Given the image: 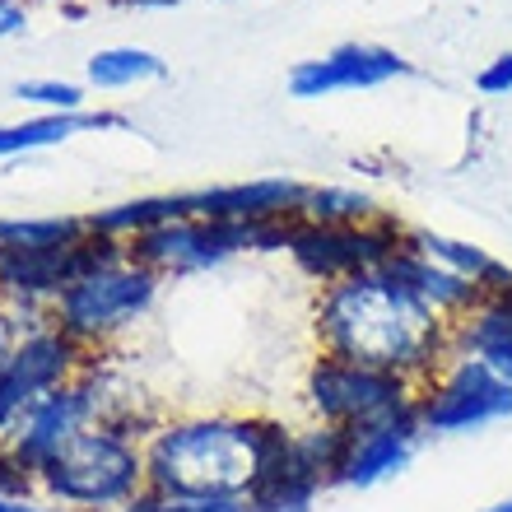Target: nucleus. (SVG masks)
Masks as SVG:
<instances>
[{"instance_id":"f257e3e1","label":"nucleus","mask_w":512,"mask_h":512,"mask_svg":"<svg viewBox=\"0 0 512 512\" xmlns=\"http://www.w3.org/2000/svg\"><path fill=\"white\" fill-rule=\"evenodd\" d=\"M317 340L322 354L401 373L410 382L433 378L452 354V322L419 303L405 284L382 270L326 284L317 298Z\"/></svg>"},{"instance_id":"f03ea898","label":"nucleus","mask_w":512,"mask_h":512,"mask_svg":"<svg viewBox=\"0 0 512 512\" xmlns=\"http://www.w3.org/2000/svg\"><path fill=\"white\" fill-rule=\"evenodd\" d=\"M289 438L275 419L201 415L163 424L145 438L149 489L168 499H252Z\"/></svg>"},{"instance_id":"7ed1b4c3","label":"nucleus","mask_w":512,"mask_h":512,"mask_svg":"<svg viewBox=\"0 0 512 512\" xmlns=\"http://www.w3.org/2000/svg\"><path fill=\"white\" fill-rule=\"evenodd\" d=\"M38 489L47 503H61L70 512H122L149 489L145 447L135 443L126 424L103 419L38 475Z\"/></svg>"},{"instance_id":"20e7f679","label":"nucleus","mask_w":512,"mask_h":512,"mask_svg":"<svg viewBox=\"0 0 512 512\" xmlns=\"http://www.w3.org/2000/svg\"><path fill=\"white\" fill-rule=\"evenodd\" d=\"M308 405L317 424H331L345 433L410 424L419 405V382L373 364H354L340 354H322L308 368Z\"/></svg>"},{"instance_id":"39448f33","label":"nucleus","mask_w":512,"mask_h":512,"mask_svg":"<svg viewBox=\"0 0 512 512\" xmlns=\"http://www.w3.org/2000/svg\"><path fill=\"white\" fill-rule=\"evenodd\" d=\"M159 284H163L159 270H149L145 261H135V256H122V261L84 275L80 284H70L66 294L52 303L47 317H52L56 331H66L80 350H94L103 340L122 336L126 326H135L154 308Z\"/></svg>"},{"instance_id":"423d86ee","label":"nucleus","mask_w":512,"mask_h":512,"mask_svg":"<svg viewBox=\"0 0 512 512\" xmlns=\"http://www.w3.org/2000/svg\"><path fill=\"white\" fill-rule=\"evenodd\" d=\"M289 233H294V219H270V224L173 219V224L135 238L131 256L159 275H196V270L224 266L238 252H280V247H289Z\"/></svg>"},{"instance_id":"0eeeda50","label":"nucleus","mask_w":512,"mask_h":512,"mask_svg":"<svg viewBox=\"0 0 512 512\" xmlns=\"http://www.w3.org/2000/svg\"><path fill=\"white\" fill-rule=\"evenodd\" d=\"M415 419L424 433H475L512 419V387L480 359L447 354L443 368L419 382Z\"/></svg>"},{"instance_id":"6e6552de","label":"nucleus","mask_w":512,"mask_h":512,"mask_svg":"<svg viewBox=\"0 0 512 512\" xmlns=\"http://www.w3.org/2000/svg\"><path fill=\"white\" fill-rule=\"evenodd\" d=\"M401 243L405 229L396 219H368V224H303V219H294L284 252L294 256L303 275H312L326 289V284H340L350 275L382 270Z\"/></svg>"},{"instance_id":"1a4fd4ad","label":"nucleus","mask_w":512,"mask_h":512,"mask_svg":"<svg viewBox=\"0 0 512 512\" xmlns=\"http://www.w3.org/2000/svg\"><path fill=\"white\" fill-rule=\"evenodd\" d=\"M84 373V350L66 331H56L52 322L38 331H24L14 345L10 364L0 368V443H10V433L24 424V415L42 396H52L56 387H66Z\"/></svg>"},{"instance_id":"9d476101","label":"nucleus","mask_w":512,"mask_h":512,"mask_svg":"<svg viewBox=\"0 0 512 512\" xmlns=\"http://www.w3.org/2000/svg\"><path fill=\"white\" fill-rule=\"evenodd\" d=\"M94 424H103V401H98L94 382L80 373L75 382L56 387L52 396H42L24 415V424L10 433L5 447H10L33 475H42L84 429H94Z\"/></svg>"},{"instance_id":"9b49d317","label":"nucleus","mask_w":512,"mask_h":512,"mask_svg":"<svg viewBox=\"0 0 512 512\" xmlns=\"http://www.w3.org/2000/svg\"><path fill=\"white\" fill-rule=\"evenodd\" d=\"M410 75V61L396 56L391 47L378 42H345L336 52L298 61L289 70V94L294 98H331V94H354V89H378Z\"/></svg>"},{"instance_id":"f8f14e48","label":"nucleus","mask_w":512,"mask_h":512,"mask_svg":"<svg viewBox=\"0 0 512 512\" xmlns=\"http://www.w3.org/2000/svg\"><path fill=\"white\" fill-rule=\"evenodd\" d=\"M191 219H229V224H270V219H298V205L308 196L294 177H256L229 187L182 191Z\"/></svg>"},{"instance_id":"ddd939ff","label":"nucleus","mask_w":512,"mask_h":512,"mask_svg":"<svg viewBox=\"0 0 512 512\" xmlns=\"http://www.w3.org/2000/svg\"><path fill=\"white\" fill-rule=\"evenodd\" d=\"M405 233H410V229H405ZM382 275H391L396 284H405V289H410L419 303H429L443 322H461V317H466V312L485 298L475 284H466L461 275H452L447 266H438V261H429L424 252H415V247H410V238H405V243L387 256Z\"/></svg>"},{"instance_id":"4468645a","label":"nucleus","mask_w":512,"mask_h":512,"mask_svg":"<svg viewBox=\"0 0 512 512\" xmlns=\"http://www.w3.org/2000/svg\"><path fill=\"white\" fill-rule=\"evenodd\" d=\"M452 354L480 359L512 387V289L485 294L461 322H452Z\"/></svg>"},{"instance_id":"2eb2a0df","label":"nucleus","mask_w":512,"mask_h":512,"mask_svg":"<svg viewBox=\"0 0 512 512\" xmlns=\"http://www.w3.org/2000/svg\"><path fill=\"white\" fill-rule=\"evenodd\" d=\"M419 419L410 424H382V429H364L350 433V457H345V471H340V485L350 489H373L391 475H401L410 466L419 447Z\"/></svg>"},{"instance_id":"dca6fc26","label":"nucleus","mask_w":512,"mask_h":512,"mask_svg":"<svg viewBox=\"0 0 512 512\" xmlns=\"http://www.w3.org/2000/svg\"><path fill=\"white\" fill-rule=\"evenodd\" d=\"M117 126H131V117H122V112H38L28 122L0 126V159H19V154H33V149L66 145L70 135L80 131H117Z\"/></svg>"},{"instance_id":"f3484780","label":"nucleus","mask_w":512,"mask_h":512,"mask_svg":"<svg viewBox=\"0 0 512 512\" xmlns=\"http://www.w3.org/2000/svg\"><path fill=\"white\" fill-rule=\"evenodd\" d=\"M415 252H424L429 261L447 266L452 275H461L466 284H475L480 294H499V289H512V270L503 266L494 252L485 247L466 243V238H447V233H433V229H410L405 233Z\"/></svg>"},{"instance_id":"a211bd4d","label":"nucleus","mask_w":512,"mask_h":512,"mask_svg":"<svg viewBox=\"0 0 512 512\" xmlns=\"http://www.w3.org/2000/svg\"><path fill=\"white\" fill-rule=\"evenodd\" d=\"M173 219H191L187 215V196H140V201H126V205H112V210H98L89 215V229L108 233V238H122V243H135L145 233L173 224Z\"/></svg>"},{"instance_id":"6ab92c4d","label":"nucleus","mask_w":512,"mask_h":512,"mask_svg":"<svg viewBox=\"0 0 512 512\" xmlns=\"http://www.w3.org/2000/svg\"><path fill=\"white\" fill-rule=\"evenodd\" d=\"M168 75V61L149 47H103V52L89 56L84 66V80L98 94H112V89H135V84L163 80Z\"/></svg>"},{"instance_id":"aec40b11","label":"nucleus","mask_w":512,"mask_h":512,"mask_svg":"<svg viewBox=\"0 0 512 512\" xmlns=\"http://www.w3.org/2000/svg\"><path fill=\"white\" fill-rule=\"evenodd\" d=\"M317 494H322V485L294 466V438H289V447L280 452V461H275V466L261 475V485L252 489L247 508L252 512H312Z\"/></svg>"},{"instance_id":"412c9836","label":"nucleus","mask_w":512,"mask_h":512,"mask_svg":"<svg viewBox=\"0 0 512 512\" xmlns=\"http://www.w3.org/2000/svg\"><path fill=\"white\" fill-rule=\"evenodd\" d=\"M345 457H350V433L331 429V424H312V429L294 433V466L303 475H312L317 485H340V471H345Z\"/></svg>"},{"instance_id":"4be33fe9","label":"nucleus","mask_w":512,"mask_h":512,"mask_svg":"<svg viewBox=\"0 0 512 512\" xmlns=\"http://www.w3.org/2000/svg\"><path fill=\"white\" fill-rule=\"evenodd\" d=\"M303 224H368L378 215V201L354 187H308L303 205H298Z\"/></svg>"},{"instance_id":"5701e85b","label":"nucleus","mask_w":512,"mask_h":512,"mask_svg":"<svg viewBox=\"0 0 512 512\" xmlns=\"http://www.w3.org/2000/svg\"><path fill=\"white\" fill-rule=\"evenodd\" d=\"M89 233V215H47V219H0V247H66Z\"/></svg>"},{"instance_id":"b1692460","label":"nucleus","mask_w":512,"mask_h":512,"mask_svg":"<svg viewBox=\"0 0 512 512\" xmlns=\"http://www.w3.org/2000/svg\"><path fill=\"white\" fill-rule=\"evenodd\" d=\"M14 98H24L42 112H84V84L70 80H19Z\"/></svg>"},{"instance_id":"393cba45","label":"nucleus","mask_w":512,"mask_h":512,"mask_svg":"<svg viewBox=\"0 0 512 512\" xmlns=\"http://www.w3.org/2000/svg\"><path fill=\"white\" fill-rule=\"evenodd\" d=\"M122 512H252V508H247V499H168V494L145 489Z\"/></svg>"},{"instance_id":"a878e982","label":"nucleus","mask_w":512,"mask_h":512,"mask_svg":"<svg viewBox=\"0 0 512 512\" xmlns=\"http://www.w3.org/2000/svg\"><path fill=\"white\" fill-rule=\"evenodd\" d=\"M0 499H38V475L0 443Z\"/></svg>"},{"instance_id":"bb28decb","label":"nucleus","mask_w":512,"mask_h":512,"mask_svg":"<svg viewBox=\"0 0 512 512\" xmlns=\"http://www.w3.org/2000/svg\"><path fill=\"white\" fill-rule=\"evenodd\" d=\"M475 89H480L485 98H508L512 94V52L494 56V61L475 75Z\"/></svg>"},{"instance_id":"cd10ccee","label":"nucleus","mask_w":512,"mask_h":512,"mask_svg":"<svg viewBox=\"0 0 512 512\" xmlns=\"http://www.w3.org/2000/svg\"><path fill=\"white\" fill-rule=\"evenodd\" d=\"M28 28V5L24 0H0V38H19Z\"/></svg>"},{"instance_id":"c85d7f7f","label":"nucleus","mask_w":512,"mask_h":512,"mask_svg":"<svg viewBox=\"0 0 512 512\" xmlns=\"http://www.w3.org/2000/svg\"><path fill=\"white\" fill-rule=\"evenodd\" d=\"M19 317H14V308L10 303H0V368L10 364V354H14V345H19Z\"/></svg>"},{"instance_id":"c756f323","label":"nucleus","mask_w":512,"mask_h":512,"mask_svg":"<svg viewBox=\"0 0 512 512\" xmlns=\"http://www.w3.org/2000/svg\"><path fill=\"white\" fill-rule=\"evenodd\" d=\"M0 512H56L42 499H0Z\"/></svg>"},{"instance_id":"7c9ffc66","label":"nucleus","mask_w":512,"mask_h":512,"mask_svg":"<svg viewBox=\"0 0 512 512\" xmlns=\"http://www.w3.org/2000/svg\"><path fill=\"white\" fill-rule=\"evenodd\" d=\"M122 5H135V10H173L182 0H122Z\"/></svg>"},{"instance_id":"2f4dec72","label":"nucleus","mask_w":512,"mask_h":512,"mask_svg":"<svg viewBox=\"0 0 512 512\" xmlns=\"http://www.w3.org/2000/svg\"><path fill=\"white\" fill-rule=\"evenodd\" d=\"M480 512H512V494L508 499H499V503H489V508H480Z\"/></svg>"},{"instance_id":"473e14b6","label":"nucleus","mask_w":512,"mask_h":512,"mask_svg":"<svg viewBox=\"0 0 512 512\" xmlns=\"http://www.w3.org/2000/svg\"><path fill=\"white\" fill-rule=\"evenodd\" d=\"M56 512H70V508H56Z\"/></svg>"}]
</instances>
